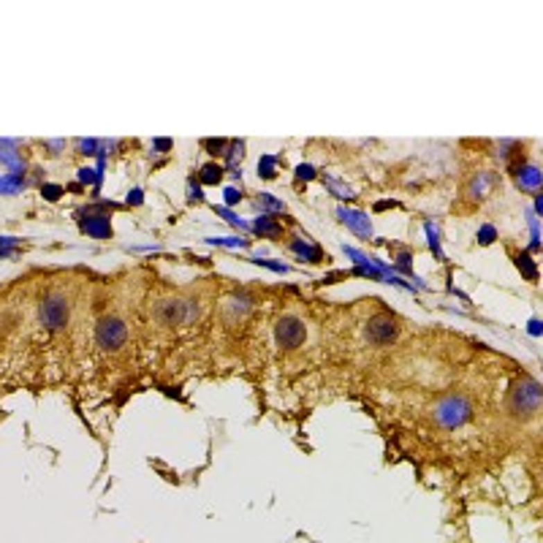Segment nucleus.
Returning a JSON list of instances; mask_svg holds the SVG:
<instances>
[{"mask_svg": "<svg viewBox=\"0 0 543 543\" xmlns=\"http://www.w3.org/2000/svg\"><path fill=\"white\" fill-rule=\"evenodd\" d=\"M426 234H429V245H432V250H435V256L440 258V239H438V231L432 228V223H426Z\"/></svg>", "mask_w": 543, "mask_h": 543, "instance_id": "obj_29", "label": "nucleus"}, {"mask_svg": "<svg viewBox=\"0 0 543 543\" xmlns=\"http://www.w3.org/2000/svg\"><path fill=\"white\" fill-rule=\"evenodd\" d=\"M225 144H228V141H223V139H207V141H204V147L209 150V155H223Z\"/></svg>", "mask_w": 543, "mask_h": 543, "instance_id": "obj_26", "label": "nucleus"}, {"mask_svg": "<svg viewBox=\"0 0 543 543\" xmlns=\"http://www.w3.org/2000/svg\"><path fill=\"white\" fill-rule=\"evenodd\" d=\"M258 207L272 209V212H286V204H283V201H277L272 193H261V196H258Z\"/></svg>", "mask_w": 543, "mask_h": 543, "instance_id": "obj_20", "label": "nucleus"}, {"mask_svg": "<svg viewBox=\"0 0 543 543\" xmlns=\"http://www.w3.org/2000/svg\"><path fill=\"white\" fill-rule=\"evenodd\" d=\"M275 169H277V158L275 155H264V158L258 160V174L264 180H272L275 177Z\"/></svg>", "mask_w": 543, "mask_h": 543, "instance_id": "obj_19", "label": "nucleus"}, {"mask_svg": "<svg viewBox=\"0 0 543 543\" xmlns=\"http://www.w3.org/2000/svg\"><path fill=\"white\" fill-rule=\"evenodd\" d=\"M250 304H253V299H250L248 293H236V296L228 302V310L242 316V313H248V310H250Z\"/></svg>", "mask_w": 543, "mask_h": 543, "instance_id": "obj_18", "label": "nucleus"}, {"mask_svg": "<svg viewBox=\"0 0 543 543\" xmlns=\"http://www.w3.org/2000/svg\"><path fill=\"white\" fill-rule=\"evenodd\" d=\"M432 415H435V421H438L443 429H456V426H462V424L470 421L473 405H470V399L462 397V394H448L443 399H438Z\"/></svg>", "mask_w": 543, "mask_h": 543, "instance_id": "obj_1", "label": "nucleus"}, {"mask_svg": "<svg viewBox=\"0 0 543 543\" xmlns=\"http://www.w3.org/2000/svg\"><path fill=\"white\" fill-rule=\"evenodd\" d=\"M41 193H44L49 201H58V198L63 196V188H60V185H44V188H41Z\"/></svg>", "mask_w": 543, "mask_h": 543, "instance_id": "obj_31", "label": "nucleus"}, {"mask_svg": "<svg viewBox=\"0 0 543 543\" xmlns=\"http://www.w3.org/2000/svg\"><path fill=\"white\" fill-rule=\"evenodd\" d=\"M209 245H221V248H248V239L239 236H221V239H207Z\"/></svg>", "mask_w": 543, "mask_h": 543, "instance_id": "obj_23", "label": "nucleus"}, {"mask_svg": "<svg viewBox=\"0 0 543 543\" xmlns=\"http://www.w3.org/2000/svg\"><path fill=\"white\" fill-rule=\"evenodd\" d=\"M196 316H198V307L185 299H166L158 304V318L166 326H180L185 320H193Z\"/></svg>", "mask_w": 543, "mask_h": 543, "instance_id": "obj_4", "label": "nucleus"}, {"mask_svg": "<svg viewBox=\"0 0 543 543\" xmlns=\"http://www.w3.org/2000/svg\"><path fill=\"white\" fill-rule=\"evenodd\" d=\"M513 177H516V185L522 188V191H530L535 193L541 188V171L533 166V163H522V166H513L511 169Z\"/></svg>", "mask_w": 543, "mask_h": 543, "instance_id": "obj_10", "label": "nucleus"}, {"mask_svg": "<svg viewBox=\"0 0 543 543\" xmlns=\"http://www.w3.org/2000/svg\"><path fill=\"white\" fill-rule=\"evenodd\" d=\"M530 334H535V337L541 334V320H538V318L530 320Z\"/></svg>", "mask_w": 543, "mask_h": 543, "instance_id": "obj_36", "label": "nucleus"}, {"mask_svg": "<svg viewBox=\"0 0 543 543\" xmlns=\"http://www.w3.org/2000/svg\"><path fill=\"white\" fill-rule=\"evenodd\" d=\"M494 239H497V228H494V225H483V228L479 231V242H481V245H492Z\"/></svg>", "mask_w": 543, "mask_h": 543, "instance_id": "obj_27", "label": "nucleus"}, {"mask_svg": "<svg viewBox=\"0 0 543 543\" xmlns=\"http://www.w3.org/2000/svg\"><path fill=\"white\" fill-rule=\"evenodd\" d=\"M253 264H258V266H266V269H272V272H280V275H286L288 269V264H277V261H266V258H253Z\"/></svg>", "mask_w": 543, "mask_h": 543, "instance_id": "obj_25", "label": "nucleus"}, {"mask_svg": "<svg viewBox=\"0 0 543 543\" xmlns=\"http://www.w3.org/2000/svg\"><path fill=\"white\" fill-rule=\"evenodd\" d=\"M25 185H28V182H25L22 174H0V193H6V196L19 193Z\"/></svg>", "mask_w": 543, "mask_h": 543, "instance_id": "obj_13", "label": "nucleus"}, {"mask_svg": "<svg viewBox=\"0 0 543 543\" xmlns=\"http://www.w3.org/2000/svg\"><path fill=\"white\" fill-rule=\"evenodd\" d=\"M0 163L14 169V174L25 171V158L19 153V141L17 139H0Z\"/></svg>", "mask_w": 543, "mask_h": 543, "instance_id": "obj_8", "label": "nucleus"}, {"mask_svg": "<svg viewBox=\"0 0 543 543\" xmlns=\"http://www.w3.org/2000/svg\"><path fill=\"white\" fill-rule=\"evenodd\" d=\"M79 180H82V182H87V185H90V182H96L98 185V182H101V174L93 171V169H82V171H79Z\"/></svg>", "mask_w": 543, "mask_h": 543, "instance_id": "obj_32", "label": "nucleus"}, {"mask_svg": "<svg viewBox=\"0 0 543 543\" xmlns=\"http://www.w3.org/2000/svg\"><path fill=\"white\" fill-rule=\"evenodd\" d=\"M153 147H155V150H171V141H169V139H155Z\"/></svg>", "mask_w": 543, "mask_h": 543, "instance_id": "obj_34", "label": "nucleus"}, {"mask_svg": "<svg viewBox=\"0 0 543 543\" xmlns=\"http://www.w3.org/2000/svg\"><path fill=\"white\" fill-rule=\"evenodd\" d=\"M511 405L513 411H519V413H535L538 405H541V386L535 383V381H530V378L522 381V383L513 388Z\"/></svg>", "mask_w": 543, "mask_h": 543, "instance_id": "obj_5", "label": "nucleus"}, {"mask_svg": "<svg viewBox=\"0 0 543 543\" xmlns=\"http://www.w3.org/2000/svg\"><path fill=\"white\" fill-rule=\"evenodd\" d=\"M144 198H141V191H130L128 193V204H141Z\"/></svg>", "mask_w": 543, "mask_h": 543, "instance_id": "obj_35", "label": "nucleus"}, {"mask_svg": "<svg viewBox=\"0 0 543 543\" xmlns=\"http://www.w3.org/2000/svg\"><path fill=\"white\" fill-rule=\"evenodd\" d=\"M96 340H98V345L106 348V351L120 348V345L128 340V326H126V320L117 318V316L101 318V323L96 326Z\"/></svg>", "mask_w": 543, "mask_h": 543, "instance_id": "obj_3", "label": "nucleus"}, {"mask_svg": "<svg viewBox=\"0 0 543 543\" xmlns=\"http://www.w3.org/2000/svg\"><path fill=\"white\" fill-rule=\"evenodd\" d=\"M291 250H293L299 258L310 261V264H320V258H323L318 245H310V242H302V239H293V242H291Z\"/></svg>", "mask_w": 543, "mask_h": 543, "instance_id": "obj_12", "label": "nucleus"}, {"mask_svg": "<svg viewBox=\"0 0 543 543\" xmlns=\"http://www.w3.org/2000/svg\"><path fill=\"white\" fill-rule=\"evenodd\" d=\"M242 150H245V141H231V144H225L223 158H225V163H228L231 169H234L236 158H242Z\"/></svg>", "mask_w": 543, "mask_h": 543, "instance_id": "obj_21", "label": "nucleus"}, {"mask_svg": "<svg viewBox=\"0 0 543 543\" xmlns=\"http://www.w3.org/2000/svg\"><path fill=\"white\" fill-rule=\"evenodd\" d=\"M516 266L524 272L527 280H535V277H538V266H535V261L527 256V253H522V256L516 258Z\"/></svg>", "mask_w": 543, "mask_h": 543, "instance_id": "obj_17", "label": "nucleus"}, {"mask_svg": "<svg viewBox=\"0 0 543 543\" xmlns=\"http://www.w3.org/2000/svg\"><path fill=\"white\" fill-rule=\"evenodd\" d=\"M494 182H497V180H494V177H492L489 171H483V174H479V177L473 180V185H470V193H473V196H479V198H481V196L489 191V188H492Z\"/></svg>", "mask_w": 543, "mask_h": 543, "instance_id": "obj_16", "label": "nucleus"}, {"mask_svg": "<svg viewBox=\"0 0 543 543\" xmlns=\"http://www.w3.org/2000/svg\"><path fill=\"white\" fill-rule=\"evenodd\" d=\"M296 177L299 180H313L316 177V169L310 163H302V166H296Z\"/></svg>", "mask_w": 543, "mask_h": 543, "instance_id": "obj_30", "label": "nucleus"}, {"mask_svg": "<svg viewBox=\"0 0 543 543\" xmlns=\"http://www.w3.org/2000/svg\"><path fill=\"white\" fill-rule=\"evenodd\" d=\"M326 185L331 188V193L337 196V198H353V191L345 185V182H340V180H334V177H326Z\"/></svg>", "mask_w": 543, "mask_h": 543, "instance_id": "obj_22", "label": "nucleus"}, {"mask_svg": "<svg viewBox=\"0 0 543 543\" xmlns=\"http://www.w3.org/2000/svg\"><path fill=\"white\" fill-rule=\"evenodd\" d=\"M223 196H225V204H228V207H234V204H239V198H242V193L236 191V188H225Z\"/></svg>", "mask_w": 543, "mask_h": 543, "instance_id": "obj_33", "label": "nucleus"}, {"mask_svg": "<svg viewBox=\"0 0 543 543\" xmlns=\"http://www.w3.org/2000/svg\"><path fill=\"white\" fill-rule=\"evenodd\" d=\"M68 316H71V304L63 293H49L41 299L38 304V318H41V326L49 329V331H60L68 326Z\"/></svg>", "mask_w": 543, "mask_h": 543, "instance_id": "obj_2", "label": "nucleus"}, {"mask_svg": "<svg viewBox=\"0 0 543 543\" xmlns=\"http://www.w3.org/2000/svg\"><path fill=\"white\" fill-rule=\"evenodd\" d=\"M82 231L90 234L93 239H109L112 236V223H109V215H87L82 218Z\"/></svg>", "mask_w": 543, "mask_h": 543, "instance_id": "obj_11", "label": "nucleus"}, {"mask_svg": "<svg viewBox=\"0 0 543 543\" xmlns=\"http://www.w3.org/2000/svg\"><path fill=\"white\" fill-rule=\"evenodd\" d=\"M198 180H201L204 185H218V182L223 180V169H221L218 163H207V166H201Z\"/></svg>", "mask_w": 543, "mask_h": 543, "instance_id": "obj_15", "label": "nucleus"}, {"mask_svg": "<svg viewBox=\"0 0 543 543\" xmlns=\"http://www.w3.org/2000/svg\"><path fill=\"white\" fill-rule=\"evenodd\" d=\"M215 212H218V215H223V218H225V221H228V223H231V225H239V228H248V223H245L242 218H236V215H234L231 209H225V207H215Z\"/></svg>", "mask_w": 543, "mask_h": 543, "instance_id": "obj_28", "label": "nucleus"}, {"mask_svg": "<svg viewBox=\"0 0 543 543\" xmlns=\"http://www.w3.org/2000/svg\"><path fill=\"white\" fill-rule=\"evenodd\" d=\"M337 215H340V221L348 225L351 231H356L359 236H372V223H370V218H367L364 212L340 207V209H337Z\"/></svg>", "mask_w": 543, "mask_h": 543, "instance_id": "obj_9", "label": "nucleus"}, {"mask_svg": "<svg viewBox=\"0 0 543 543\" xmlns=\"http://www.w3.org/2000/svg\"><path fill=\"white\" fill-rule=\"evenodd\" d=\"M17 248H19L17 236H0V256H11Z\"/></svg>", "mask_w": 543, "mask_h": 543, "instance_id": "obj_24", "label": "nucleus"}, {"mask_svg": "<svg viewBox=\"0 0 543 543\" xmlns=\"http://www.w3.org/2000/svg\"><path fill=\"white\" fill-rule=\"evenodd\" d=\"M275 337H277V343H280L283 348H299V345L304 343V337H307V329H304V323L299 318L286 316V318L277 320Z\"/></svg>", "mask_w": 543, "mask_h": 543, "instance_id": "obj_6", "label": "nucleus"}, {"mask_svg": "<svg viewBox=\"0 0 543 543\" xmlns=\"http://www.w3.org/2000/svg\"><path fill=\"white\" fill-rule=\"evenodd\" d=\"M258 234H264V236H280V223H277V218H272V215H261L256 223H253Z\"/></svg>", "mask_w": 543, "mask_h": 543, "instance_id": "obj_14", "label": "nucleus"}, {"mask_svg": "<svg viewBox=\"0 0 543 543\" xmlns=\"http://www.w3.org/2000/svg\"><path fill=\"white\" fill-rule=\"evenodd\" d=\"M397 334H399V323L391 318V316H372L370 323H367V337L372 340V343H378V345H386V343H391V340H397Z\"/></svg>", "mask_w": 543, "mask_h": 543, "instance_id": "obj_7", "label": "nucleus"}]
</instances>
